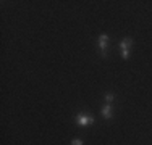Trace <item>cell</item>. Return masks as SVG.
Returning <instances> with one entry per match:
<instances>
[{
  "label": "cell",
  "mask_w": 152,
  "mask_h": 145,
  "mask_svg": "<svg viewBox=\"0 0 152 145\" xmlns=\"http://www.w3.org/2000/svg\"><path fill=\"white\" fill-rule=\"evenodd\" d=\"M75 123L78 126H91L92 123H94V118L91 115H88V113H79V115H76L75 116Z\"/></svg>",
  "instance_id": "1"
},
{
  "label": "cell",
  "mask_w": 152,
  "mask_h": 145,
  "mask_svg": "<svg viewBox=\"0 0 152 145\" xmlns=\"http://www.w3.org/2000/svg\"><path fill=\"white\" fill-rule=\"evenodd\" d=\"M108 36L107 34H100V37H99V49H100V52H102V57L104 58H107V42H108Z\"/></svg>",
  "instance_id": "2"
},
{
  "label": "cell",
  "mask_w": 152,
  "mask_h": 145,
  "mask_svg": "<svg viewBox=\"0 0 152 145\" xmlns=\"http://www.w3.org/2000/svg\"><path fill=\"white\" fill-rule=\"evenodd\" d=\"M133 45V39H129V37H126V39H123V41L120 42V49H121V52L123 50H129V47Z\"/></svg>",
  "instance_id": "3"
},
{
  "label": "cell",
  "mask_w": 152,
  "mask_h": 145,
  "mask_svg": "<svg viewBox=\"0 0 152 145\" xmlns=\"http://www.w3.org/2000/svg\"><path fill=\"white\" fill-rule=\"evenodd\" d=\"M102 116H104L105 119H108V118L112 116V105H110V103H105V105L102 107Z\"/></svg>",
  "instance_id": "4"
},
{
  "label": "cell",
  "mask_w": 152,
  "mask_h": 145,
  "mask_svg": "<svg viewBox=\"0 0 152 145\" xmlns=\"http://www.w3.org/2000/svg\"><path fill=\"white\" fill-rule=\"evenodd\" d=\"M113 100H115V94L107 92V94H105V102H107V103H112Z\"/></svg>",
  "instance_id": "5"
},
{
  "label": "cell",
  "mask_w": 152,
  "mask_h": 145,
  "mask_svg": "<svg viewBox=\"0 0 152 145\" xmlns=\"http://www.w3.org/2000/svg\"><path fill=\"white\" fill-rule=\"evenodd\" d=\"M121 58H123V60H128V58H129V50H123V52H121Z\"/></svg>",
  "instance_id": "6"
},
{
  "label": "cell",
  "mask_w": 152,
  "mask_h": 145,
  "mask_svg": "<svg viewBox=\"0 0 152 145\" xmlns=\"http://www.w3.org/2000/svg\"><path fill=\"white\" fill-rule=\"evenodd\" d=\"M71 145H83V140L81 139H73L71 140Z\"/></svg>",
  "instance_id": "7"
}]
</instances>
